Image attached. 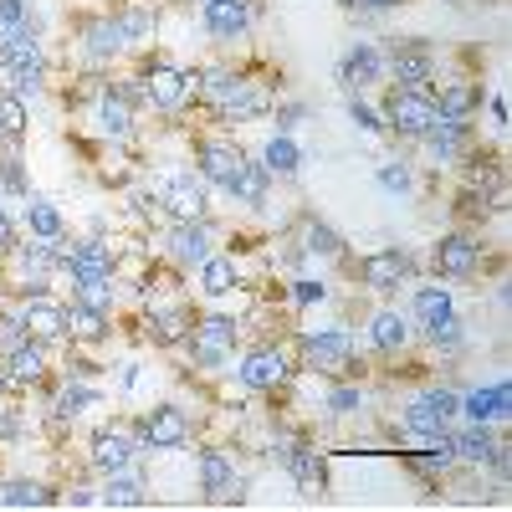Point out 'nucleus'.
<instances>
[{
  "label": "nucleus",
  "instance_id": "nucleus-1",
  "mask_svg": "<svg viewBox=\"0 0 512 512\" xmlns=\"http://www.w3.org/2000/svg\"><path fill=\"white\" fill-rule=\"evenodd\" d=\"M226 379H231V390H241L251 400H282L287 384L297 379V338H292V323L277 328V333H262V338H246Z\"/></svg>",
  "mask_w": 512,
  "mask_h": 512
},
{
  "label": "nucleus",
  "instance_id": "nucleus-2",
  "mask_svg": "<svg viewBox=\"0 0 512 512\" xmlns=\"http://www.w3.org/2000/svg\"><path fill=\"white\" fill-rule=\"evenodd\" d=\"M241 344H246V323H241L231 308L205 303V308L195 313V328H190V338H185L180 354H185V364L195 369V379L210 384V379H226V374H231Z\"/></svg>",
  "mask_w": 512,
  "mask_h": 512
},
{
  "label": "nucleus",
  "instance_id": "nucleus-3",
  "mask_svg": "<svg viewBox=\"0 0 512 512\" xmlns=\"http://www.w3.org/2000/svg\"><path fill=\"white\" fill-rule=\"evenodd\" d=\"M379 52H384V82L405 93H431V82L446 72V52L436 47L431 36H379Z\"/></svg>",
  "mask_w": 512,
  "mask_h": 512
},
{
  "label": "nucleus",
  "instance_id": "nucleus-4",
  "mask_svg": "<svg viewBox=\"0 0 512 512\" xmlns=\"http://www.w3.org/2000/svg\"><path fill=\"white\" fill-rule=\"evenodd\" d=\"M487 231H466V226H446L431 246H425V272L451 282V287H466V282H482L487 277Z\"/></svg>",
  "mask_w": 512,
  "mask_h": 512
},
{
  "label": "nucleus",
  "instance_id": "nucleus-5",
  "mask_svg": "<svg viewBox=\"0 0 512 512\" xmlns=\"http://www.w3.org/2000/svg\"><path fill=\"white\" fill-rule=\"evenodd\" d=\"M93 118V128H98V139L103 144H123V139H139V118H144V98H139V82H134V72H113L103 88H98V98L82 108Z\"/></svg>",
  "mask_w": 512,
  "mask_h": 512
},
{
  "label": "nucleus",
  "instance_id": "nucleus-6",
  "mask_svg": "<svg viewBox=\"0 0 512 512\" xmlns=\"http://www.w3.org/2000/svg\"><path fill=\"white\" fill-rule=\"evenodd\" d=\"M344 272H349L369 297H400V292L425 272V262H420L410 246H369V251L349 256Z\"/></svg>",
  "mask_w": 512,
  "mask_h": 512
},
{
  "label": "nucleus",
  "instance_id": "nucleus-7",
  "mask_svg": "<svg viewBox=\"0 0 512 512\" xmlns=\"http://www.w3.org/2000/svg\"><path fill=\"white\" fill-rule=\"evenodd\" d=\"M144 180H149V190L159 200L164 226H185V221H210L216 216V190L195 175L190 159L180 169H169V175H144Z\"/></svg>",
  "mask_w": 512,
  "mask_h": 512
},
{
  "label": "nucleus",
  "instance_id": "nucleus-8",
  "mask_svg": "<svg viewBox=\"0 0 512 512\" xmlns=\"http://www.w3.org/2000/svg\"><path fill=\"white\" fill-rule=\"evenodd\" d=\"M262 21H267V0H205V6H195L200 36H205L221 57L241 52Z\"/></svg>",
  "mask_w": 512,
  "mask_h": 512
},
{
  "label": "nucleus",
  "instance_id": "nucleus-9",
  "mask_svg": "<svg viewBox=\"0 0 512 512\" xmlns=\"http://www.w3.org/2000/svg\"><path fill=\"white\" fill-rule=\"evenodd\" d=\"M195 313H200V308L190 303V292H185V297H144L139 318H134L139 344L154 349V354H180L185 338H190V328H195Z\"/></svg>",
  "mask_w": 512,
  "mask_h": 512
},
{
  "label": "nucleus",
  "instance_id": "nucleus-10",
  "mask_svg": "<svg viewBox=\"0 0 512 512\" xmlns=\"http://www.w3.org/2000/svg\"><path fill=\"white\" fill-rule=\"evenodd\" d=\"M251 149L231 134V128H190V139H185V159L195 164V175L210 185V190H226L236 180V169Z\"/></svg>",
  "mask_w": 512,
  "mask_h": 512
},
{
  "label": "nucleus",
  "instance_id": "nucleus-11",
  "mask_svg": "<svg viewBox=\"0 0 512 512\" xmlns=\"http://www.w3.org/2000/svg\"><path fill=\"white\" fill-rule=\"evenodd\" d=\"M72 47H77V62L82 67H103V72H118L128 57H134L108 6H93V11H77L72 16Z\"/></svg>",
  "mask_w": 512,
  "mask_h": 512
},
{
  "label": "nucleus",
  "instance_id": "nucleus-12",
  "mask_svg": "<svg viewBox=\"0 0 512 512\" xmlns=\"http://www.w3.org/2000/svg\"><path fill=\"white\" fill-rule=\"evenodd\" d=\"M134 431L144 441V461H154L159 451H185L195 441V415L185 400H144L134 410Z\"/></svg>",
  "mask_w": 512,
  "mask_h": 512
},
{
  "label": "nucleus",
  "instance_id": "nucleus-13",
  "mask_svg": "<svg viewBox=\"0 0 512 512\" xmlns=\"http://www.w3.org/2000/svg\"><path fill=\"white\" fill-rule=\"evenodd\" d=\"M144 461V441L134 431V415H103L93 425L88 446H82V466L93 477H108V472H123V466Z\"/></svg>",
  "mask_w": 512,
  "mask_h": 512
},
{
  "label": "nucleus",
  "instance_id": "nucleus-14",
  "mask_svg": "<svg viewBox=\"0 0 512 512\" xmlns=\"http://www.w3.org/2000/svg\"><path fill=\"white\" fill-rule=\"evenodd\" d=\"M379 118H384V139H390L395 149H415L425 134H431V123L441 118L436 113V103L425 98V93H405V88H390V82H384L379 88Z\"/></svg>",
  "mask_w": 512,
  "mask_h": 512
},
{
  "label": "nucleus",
  "instance_id": "nucleus-15",
  "mask_svg": "<svg viewBox=\"0 0 512 512\" xmlns=\"http://www.w3.org/2000/svg\"><path fill=\"white\" fill-rule=\"evenodd\" d=\"M359 344H364V354L374 359V369L415 349V323H410V313L400 308V297H379V308H374V313L364 318V328H359Z\"/></svg>",
  "mask_w": 512,
  "mask_h": 512
},
{
  "label": "nucleus",
  "instance_id": "nucleus-16",
  "mask_svg": "<svg viewBox=\"0 0 512 512\" xmlns=\"http://www.w3.org/2000/svg\"><path fill=\"white\" fill-rule=\"evenodd\" d=\"M277 472L297 487L303 502H328V492H333V451L318 436H303L287 451V461L277 466Z\"/></svg>",
  "mask_w": 512,
  "mask_h": 512
},
{
  "label": "nucleus",
  "instance_id": "nucleus-17",
  "mask_svg": "<svg viewBox=\"0 0 512 512\" xmlns=\"http://www.w3.org/2000/svg\"><path fill=\"white\" fill-rule=\"evenodd\" d=\"M482 134L472 128V118H436L431 123V134H425L410 154H420L425 164L420 169H431V175H441V169H456L466 154H472V144H477Z\"/></svg>",
  "mask_w": 512,
  "mask_h": 512
},
{
  "label": "nucleus",
  "instance_id": "nucleus-18",
  "mask_svg": "<svg viewBox=\"0 0 512 512\" xmlns=\"http://www.w3.org/2000/svg\"><path fill=\"white\" fill-rule=\"evenodd\" d=\"M333 82H338V93H379L384 88L379 36H354L344 47V57L333 62Z\"/></svg>",
  "mask_w": 512,
  "mask_h": 512
},
{
  "label": "nucleus",
  "instance_id": "nucleus-19",
  "mask_svg": "<svg viewBox=\"0 0 512 512\" xmlns=\"http://www.w3.org/2000/svg\"><path fill=\"white\" fill-rule=\"evenodd\" d=\"M287 226H292L297 246H303V256H308L318 272H323V267H344L349 256H354V251H349V236L338 231V226H328L318 210H297Z\"/></svg>",
  "mask_w": 512,
  "mask_h": 512
},
{
  "label": "nucleus",
  "instance_id": "nucleus-20",
  "mask_svg": "<svg viewBox=\"0 0 512 512\" xmlns=\"http://www.w3.org/2000/svg\"><path fill=\"white\" fill-rule=\"evenodd\" d=\"M190 282H195L190 292L200 297V303H216V308H221V303H231V297H236L251 277H246V262H241V256H231V251L216 246V251H210L205 262L190 272Z\"/></svg>",
  "mask_w": 512,
  "mask_h": 512
},
{
  "label": "nucleus",
  "instance_id": "nucleus-21",
  "mask_svg": "<svg viewBox=\"0 0 512 512\" xmlns=\"http://www.w3.org/2000/svg\"><path fill=\"white\" fill-rule=\"evenodd\" d=\"M487 93H492V88L482 82V72H441L425 98L436 103L441 118H477L482 103H487Z\"/></svg>",
  "mask_w": 512,
  "mask_h": 512
},
{
  "label": "nucleus",
  "instance_id": "nucleus-22",
  "mask_svg": "<svg viewBox=\"0 0 512 512\" xmlns=\"http://www.w3.org/2000/svg\"><path fill=\"white\" fill-rule=\"evenodd\" d=\"M400 308L410 313L415 333H425V328H436L441 318H451L461 303H456V287H451V282H441V277H431V272H420V277L405 287V303H400Z\"/></svg>",
  "mask_w": 512,
  "mask_h": 512
},
{
  "label": "nucleus",
  "instance_id": "nucleus-23",
  "mask_svg": "<svg viewBox=\"0 0 512 512\" xmlns=\"http://www.w3.org/2000/svg\"><path fill=\"white\" fill-rule=\"evenodd\" d=\"M241 466V451L231 441H205L200 451H190V477H195V502H216V492L231 482V472Z\"/></svg>",
  "mask_w": 512,
  "mask_h": 512
},
{
  "label": "nucleus",
  "instance_id": "nucleus-24",
  "mask_svg": "<svg viewBox=\"0 0 512 512\" xmlns=\"http://www.w3.org/2000/svg\"><path fill=\"white\" fill-rule=\"evenodd\" d=\"M113 21H118V31H123V41H128V52H149V47H159L164 41V6L159 0H113Z\"/></svg>",
  "mask_w": 512,
  "mask_h": 512
},
{
  "label": "nucleus",
  "instance_id": "nucleus-25",
  "mask_svg": "<svg viewBox=\"0 0 512 512\" xmlns=\"http://www.w3.org/2000/svg\"><path fill=\"white\" fill-rule=\"evenodd\" d=\"M456 420H482V425L507 431V420H512V384H507V374H497L487 384H461Z\"/></svg>",
  "mask_w": 512,
  "mask_h": 512
},
{
  "label": "nucleus",
  "instance_id": "nucleus-26",
  "mask_svg": "<svg viewBox=\"0 0 512 512\" xmlns=\"http://www.w3.org/2000/svg\"><path fill=\"white\" fill-rule=\"evenodd\" d=\"M98 507H113V512H139V507H154L149 461H134V466H123V472L98 477Z\"/></svg>",
  "mask_w": 512,
  "mask_h": 512
},
{
  "label": "nucleus",
  "instance_id": "nucleus-27",
  "mask_svg": "<svg viewBox=\"0 0 512 512\" xmlns=\"http://www.w3.org/2000/svg\"><path fill=\"white\" fill-rule=\"evenodd\" d=\"M16 313H21V328L31 338H41V344H52V349H67V297H57V292L21 297Z\"/></svg>",
  "mask_w": 512,
  "mask_h": 512
},
{
  "label": "nucleus",
  "instance_id": "nucleus-28",
  "mask_svg": "<svg viewBox=\"0 0 512 512\" xmlns=\"http://www.w3.org/2000/svg\"><path fill=\"white\" fill-rule=\"evenodd\" d=\"M272 175H267V169H262V159H256V154H246L241 159V169H236V180L221 190L236 210H246V216H256V210H267L272 205Z\"/></svg>",
  "mask_w": 512,
  "mask_h": 512
},
{
  "label": "nucleus",
  "instance_id": "nucleus-29",
  "mask_svg": "<svg viewBox=\"0 0 512 512\" xmlns=\"http://www.w3.org/2000/svg\"><path fill=\"white\" fill-rule=\"evenodd\" d=\"M256 159H262V169L277 180V185H292L297 175H303V164H313V154L297 144V134H272L262 139V149H256Z\"/></svg>",
  "mask_w": 512,
  "mask_h": 512
},
{
  "label": "nucleus",
  "instance_id": "nucleus-30",
  "mask_svg": "<svg viewBox=\"0 0 512 512\" xmlns=\"http://www.w3.org/2000/svg\"><path fill=\"white\" fill-rule=\"evenodd\" d=\"M113 333H118V328H113V313L67 297V344H77V349H108Z\"/></svg>",
  "mask_w": 512,
  "mask_h": 512
},
{
  "label": "nucleus",
  "instance_id": "nucleus-31",
  "mask_svg": "<svg viewBox=\"0 0 512 512\" xmlns=\"http://www.w3.org/2000/svg\"><path fill=\"white\" fill-rule=\"evenodd\" d=\"M16 221H21V231L26 236H41V241H62L72 226H67V210L52 200V195H26L21 205H16Z\"/></svg>",
  "mask_w": 512,
  "mask_h": 512
},
{
  "label": "nucleus",
  "instance_id": "nucleus-32",
  "mask_svg": "<svg viewBox=\"0 0 512 512\" xmlns=\"http://www.w3.org/2000/svg\"><path fill=\"white\" fill-rule=\"evenodd\" d=\"M16 67H52V47H47V36H36V31H0V77L16 72Z\"/></svg>",
  "mask_w": 512,
  "mask_h": 512
},
{
  "label": "nucleus",
  "instance_id": "nucleus-33",
  "mask_svg": "<svg viewBox=\"0 0 512 512\" xmlns=\"http://www.w3.org/2000/svg\"><path fill=\"white\" fill-rule=\"evenodd\" d=\"M0 507H6V512L57 507V482L52 477H6V482H0Z\"/></svg>",
  "mask_w": 512,
  "mask_h": 512
},
{
  "label": "nucleus",
  "instance_id": "nucleus-34",
  "mask_svg": "<svg viewBox=\"0 0 512 512\" xmlns=\"http://www.w3.org/2000/svg\"><path fill=\"white\" fill-rule=\"evenodd\" d=\"M374 185L395 200H415L420 195V164H410V154L400 149L395 159H379L374 164Z\"/></svg>",
  "mask_w": 512,
  "mask_h": 512
},
{
  "label": "nucleus",
  "instance_id": "nucleus-35",
  "mask_svg": "<svg viewBox=\"0 0 512 512\" xmlns=\"http://www.w3.org/2000/svg\"><path fill=\"white\" fill-rule=\"evenodd\" d=\"M0 88L16 93L26 108H36L41 98H52V93H57V82H52V67H16V72L0 77Z\"/></svg>",
  "mask_w": 512,
  "mask_h": 512
},
{
  "label": "nucleus",
  "instance_id": "nucleus-36",
  "mask_svg": "<svg viewBox=\"0 0 512 512\" xmlns=\"http://www.w3.org/2000/svg\"><path fill=\"white\" fill-rule=\"evenodd\" d=\"M67 287H72L77 303L103 308V313H118V303H123V277H118V272H103V277H77V282H67Z\"/></svg>",
  "mask_w": 512,
  "mask_h": 512
},
{
  "label": "nucleus",
  "instance_id": "nucleus-37",
  "mask_svg": "<svg viewBox=\"0 0 512 512\" xmlns=\"http://www.w3.org/2000/svg\"><path fill=\"white\" fill-rule=\"evenodd\" d=\"M333 303V287L323 272H297L287 277V308L292 313H308V308H328Z\"/></svg>",
  "mask_w": 512,
  "mask_h": 512
},
{
  "label": "nucleus",
  "instance_id": "nucleus-38",
  "mask_svg": "<svg viewBox=\"0 0 512 512\" xmlns=\"http://www.w3.org/2000/svg\"><path fill=\"white\" fill-rule=\"evenodd\" d=\"M36 31L47 36V16H41V0H0V31Z\"/></svg>",
  "mask_w": 512,
  "mask_h": 512
},
{
  "label": "nucleus",
  "instance_id": "nucleus-39",
  "mask_svg": "<svg viewBox=\"0 0 512 512\" xmlns=\"http://www.w3.org/2000/svg\"><path fill=\"white\" fill-rule=\"evenodd\" d=\"M0 139H21V144L31 139V108L6 88H0Z\"/></svg>",
  "mask_w": 512,
  "mask_h": 512
},
{
  "label": "nucleus",
  "instance_id": "nucleus-40",
  "mask_svg": "<svg viewBox=\"0 0 512 512\" xmlns=\"http://www.w3.org/2000/svg\"><path fill=\"white\" fill-rule=\"evenodd\" d=\"M303 123H313V103L292 98V93H277V103H272V128L277 134H297Z\"/></svg>",
  "mask_w": 512,
  "mask_h": 512
},
{
  "label": "nucleus",
  "instance_id": "nucleus-41",
  "mask_svg": "<svg viewBox=\"0 0 512 512\" xmlns=\"http://www.w3.org/2000/svg\"><path fill=\"white\" fill-rule=\"evenodd\" d=\"M344 113H349V123L359 128V134L384 139V118H379V108H374L369 93H344Z\"/></svg>",
  "mask_w": 512,
  "mask_h": 512
},
{
  "label": "nucleus",
  "instance_id": "nucleus-42",
  "mask_svg": "<svg viewBox=\"0 0 512 512\" xmlns=\"http://www.w3.org/2000/svg\"><path fill=\"white\" fill-rule=\"evenodd\" d=\"M26 338V328H21V313H16V303H0V359H6L16 344Z\"/></svg>",
  "mask_w": 512,
  "mask_h": 512
},
{
  "label": "nucleus",
  "instance_id": "nucleus-43",
  "mask_svg": "<svg viewBox=\"0 0 512 512\" xmlns=\"http://www.w3.org/2000/svg\"><path fill=\"white\" fill-rule=\"evenodd\" d=\"M21 241V221H16V210L6 205V200H0V262H6V256H11V246Z\"/></svg>",
  "mask_w": 512,
  "mask_h": 512
},
{
  "label": "nucleus",
  "instance_id": "nucleus-44",
  "mask_svg": "<svg viewBox=\"0 0 512 512\" xmlns=\"http://www.w3.org/2000/svg\"><path fill=\"white\" fill-rule=\"evenodd\" d=\"M405 6H415V0H354L359 16H395V11H405ZM354 11H349V16H354Z\"/></svg>",
  "mask_w": 512,
  "mask_h": 512
},
{
  "label": "nucleus",
  "instance_id": "nucleus-45",
  "mask_svg": "<svg viewBox=\"0 0 512 512\" xmlns=\"http://www.w3.org/2000/svg\"><path fill=\"white\" fill-rule=\"evenodd\" d=\"M487 118H492V134H502V128H507V98L502 93H487Z\"/></svg>",
  "mask_w": 512,
  "mask_h": 512
},
{
  "label": "nucleus",
  "instance_id": "nucleus-46",
  "mask_svg": "<svg viewBox=\"0 0 512 512\" xmlns=\"http://www.w3.org/2000/svg\"><path fill=\"white\" fill-rule=\"evenodd\" d=\"M333 6H338V11H344V16H349V11H354V0H333Z\"/></svg>",
  "mask_w": 512,
  "mask_h": 512
},
{
  "label": "nucleus",
  "instance_id": "nucleus-47",
  "mask_svg": "<svg viewBox=\"0 0 512 512\" xmlns=\"http://www.w3.org/2000/svg\"><path fill=\"white\" fill-rule=\"evenodd\" d=\"M185 6H205V0H185Z\"/></svg>",
  "mask_w": 512,
  "mask_h": 512
}]
</instances>
